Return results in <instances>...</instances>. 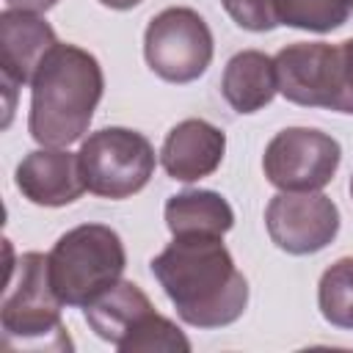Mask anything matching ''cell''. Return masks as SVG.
<instances>
[{"label":"cell","mask_w":353,"mask_h":353,"mask_svg":"<svg viewBox=\"0 0 353 353\" xmlns=\"http://www.w3.org/2000/svg\"><path fill=\"white\" fill-rule=\"evenodd\" d=\"M99 3L108 8H116V11H127V8H135L141 0H99Z\"/></svg>","instance_id":"cell-21"},{"label":"cell","mask_w":353,"mask_h":353,"mask_svg":"<svg viewBox=\"0 0 353 353\" xmlns=\"http://www.w3.org/2000/svg\"><path fill=\"white\" fill-rule=\"evenodd\" d=\"M320 314L345 331H353V256L336 259L317 284Z\"/></svg>","instance_id":"cell-17"},{"label":"cell","mask_w":353,"mask_h":353,"mask_svg":"<svg viewBox=\"0 0 353 353\" xmlns=\"http://www.w3.org/2000/svg\"><path fill=\"white\" fill-rule=\"evenodd\" d=\"M152 273L188 325L221 328L248 306V281L221 234L174 237L152 259Z\"/></svg>","instance_id":"cell-1"},{"label":"cell","mask_w":353,"mask_h":353,"mask_svg":"<svg viewBox=\"0 0 353 353\" xmlns=\"http://www.w3.org/2000/svg\"><path fill=\"white\" fill-rule=\"evenodd\" d=\"M226 14L245 30L254 33H265L273 30L279 25L276 11H273V0H221Z\"/></svg>","instance_id":"cell-18"},{"label":"cell","mask_w":353,"mask_h":353,"mask_svg":"<svg viewBox=\"0 0 353 353\" xmlns=\"http://www.w3.org/2000/svg\"><path fill=\"white\" fill-rule=\"evenodd\" d=\"M124 265L121 237L102 223H80L63 232L47 254L50 284L63 306H88L121 279Z\"/></svg>","instance_id":"cell-4"},{"label":"cell","mask_w":353,"mask_h":353,"mask_svg":"<svg viewBox=\"0 0 353 353\" xmlns=\"http://www.w3.org/2000/svg\"><path fill=\"white\" fill-rule=\"evenodd\" d=\"M6 8H14V11H30V14H44L50 11L58 0H3Z\"/></svg>","instance_id":"cell-20"},{"label":"cell","mask_w":353,"mask_h":353,"mask_svg":"<svg viewBox=\"0 0 353 353\" xmlns=\"http://www.w3.org/2000/svg\"><path fill=\"white\" fill-rule=\"evenodd\" d=\"M270 240L295 256L323 251L339 232L336 204L317 190H281L265 210Z\"/></svg>","instance_id":"cell-9"},{"label":"cell","mask_w":353,"mask_h":353,"mask_svg":"<svg viewBox=\"0 0 353 353\" xmlns=\"http://www.w3.org/2000/svg\"><path fill=\"white\" fill-rule=\"evenodd\" d=\"M226 152V135L204 119H185L174 124L163 141L160 163L176 182H196L210 176Z\"/></svg>","instance_id":"cell-12"},{"label":"cell","mask_w":353,"mask_h":353,"mask_svg":"<svg viewBox=\"0 0 353 353\" xmlns=\"http://www.w3.org/2000/svg\"><path fill=\"white\" fill-rule=\"evenodd\" d=\"M336 74H339V88H336V113H353V39L336 44Z\"/></svg>","instance_id":"cell-19"},{"label":"cell","mask_w":353,"mask_h":353,"mask_svg":"<svg viewBox=\"0 0 353 353\" xmlns=\"http://www.w3.org/2000/svg\"><path fill=\"white\" fill-rule=\"evenodd\" d=\"M276 63L270 55L243 50L229 58L221 77V94L237 113H256L276 97Z\"/></svg>","instance_id":"cell-14"},{"label":"cell","mask_w":353,"mask_h":353,"mask_svg":"<svg viewBox=\"0 0 353 353\" xmlns=\"http://www.w3.org/2000/svg\"><path fill=\"white\" fill-rule=\"evenodd\" d=\"M99 61L77 44H55L30 80V138L41 146H69L83 138L102 99Z\"/></svg>","instance_id":"cell-2"},{"label":"cell","mask_w":353,"mask_h":353,"mask_svg":"<svg viewBox=\"0 0 353 353\" xmlns=\"http://www.w3.org/2000/svg\"><path fill=\"white\" fill-rule=\"evenodd\" d=\"M85 309L94 334L121 353H188V336L154 312L146 292L132 281H116Z\"/></svg>","instance_id":"cell-5"},{"label":"cell","mask_w":353,"mask_h":353,"mask_svg":"<svg viewBox=\"0 0 353 353\" xmlns=\"http://www.w3.org/2000/svg\"><path fill=\"white\" fill-rule=\"evenodd\" d=\"M85 190L102 199H127L146 188L154 174V149L146 135L127 127H102L80 146Z\"/></svg>","instance_id":"cell-6"},{"label":"cell","mask_w":353,"mask_h":353,"mask_svg":"<svg viewBox=\"0 0 353 353\" xmlns=\"http://www.w3.org/2000/svg\"><path fill=\"white\" fill-rule=\"evenodd\" d=\"M58 44L55 30L30 11L6 8L0 14V72L3 83L25 85L33 80L44 55Z\"/></svg>","instance_id":"cell-13"},{"label":"cell","mask_w":353,"mask_h":353,"mask_svg":"<svg viewBox=\"0 0 353 353\" xmlns=\"http://www.w3.org/2000/svg\"><path fill=\"white\" fill-rule=\"evenodd\" d=\"M350 196H353V176H350Z\"/></svg>","instance_id":"cell-22"},{"label":"cell","mask_w":353,"mask_h":353,"mask_svg":"<svg viewBox=\"0 0 353 353\" xmlns=\"http://www.w3.org/2000/svg\"><path fill=\"white\" fill-rule=\"evenodd\" d=\"M279 94L303 108L336 105V44L325 41H295L273 58Z\"/></svg>","instance_id":"cell-10"},{"label":"cell","mask_w":353,"mask_h":353,"mask_svg":"<svg viewBox=\"0 0 353 353\" xmlns=\"http://www.w3.org/2000/svg\"><path fill=\"white\" fill-rule=\"evenodd\" d=\"M279 25L328 33L353 17V0H273Z\"/></svg>","instance_id":"cell-16"},{"label":"cell","mask_w":353,"mask_h":353,"mask_svg":"<svg viewBox=\"0 0 353 353\" xmlns=\"http://www.w3.org/2000/svg\"><path fill=\"white\" fill-rule=\"evenodd\" d=\"M342 160L336 138L314 127H287L265 146L262 168L279 190H320L325 188Z\"/></svg>","instance_id":"cell-8"},{"label":"cell","mask_w":353,"mask_h":353,"mask_svg":"<svg viewBox=\"0 0 353 353\" xmlns=\"http://www.w3.org/2000/svg\"><path fill=\"white\" fill-rule=\"evenodd\" d=\"M8 251V279L0 303V325H3V345L6 347H52L69 350V334L61 320V298L50 284L47 256L39 251L22 254L17 262Z\"/></svg>","instance_id":"cell-3"},{"label":"cell","mask_w":353,"mask_h":353,"mask_svg":"<svg viewBox=\"0 0 353 353\" xmlns=\"http://www.w3.org/2000/svg\"><path fill=\"white\" fill-rule=\"evenodd\" d=\"M19 193L39 207H63L83 196L85 182L80 154L63 146H41L22 157L17 165Z\"/></svg>","instance_id":"cell-11"},{"label":"cell","mask_w":353,"mask_h":353,"mask_svg":"<svg viewBox=\"0 0 353 353\" xmlns=\"http://www.w3.org/2000/svg\"><path fill=\"white\" fill-rule=\"evenodd\" d=\"M143 58L165 83H193L212 61V33L199 11L174 6L152 17L143 33Z\"/></svg>","instance_id":"cell-7"},{"label":"cell","mask_w":353,"mask_h":353,"mask_svg":"<svg viewBox=\"0 0 353 353\" xmlns=\"http://www.w3.org/2000/svg\"><path fill=\"white\" fill-rule=\"evenodd\" d=\"M165 226L179 234H226L234 226L229 201L215 190H182L165 201Z\"/></svg>","instance_id":"cell-15"}]
</instances>
